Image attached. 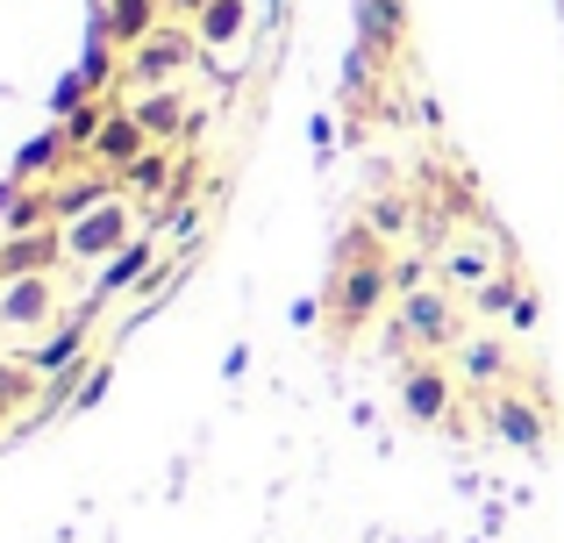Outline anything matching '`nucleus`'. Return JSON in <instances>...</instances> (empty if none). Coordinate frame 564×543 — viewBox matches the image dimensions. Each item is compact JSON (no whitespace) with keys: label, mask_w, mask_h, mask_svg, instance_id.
<instances>
[{"label":"nucleus","mask_w":564,"mask_h":543,"mask_svg":"<svg viewBox=\"0 0 564 543\" xmlns=\"http://www.w3.org/2000/svg\"><path fill=\"white\" fill-rule=\"evenodd\" d=\"M43 387V372L29 358H0V415H14V408H29Z\"/></svg>","instance_id":"nucleus-14"},{"label":"nucleus","mask_w":564,"mask_h":543,"mask_svg":"<svg viewBox=\"0 0 564 543\" xmlns=\"http://www.w3.org/2000/svg\"><path fill=\"white\" fill-rule=\"evenodd\" d=\"M451 372L443 365H408L400 372V408H408V422H443L451 415Z\"/></svg>","instance_id":"nucleus-8"},{"label":"nucleus","mask_w":564,"mask_h":543,"mask_svg":"<svg viewBox=\"0 0 564 543\" xmlns=\"http://www.w3.org/2000/svg\"><path fill=\"white\" fill-rule=\"evenodd\" d=\"M137 243V208H129L122 194H108L100 208H86L79 222H65V258L72 265H108L115 251H129Z\"/></svg>","instance_id":"nucleus-1"},{"label":"nucleus","mask_w":564,"mask_h":543,"mask_svg":"<svg viewBox=\"0 0 564 543\" xmlns=\"http://www.w3.org/2000/svg\"><path fill=\"white\" fill-rule=\"evenodd\" d=\"M243 29H250V0H207V8L193 14L200 51H229V43H243Z\"/></svg>","instance_id":"nucleus-10"},{"label":"nucleus","mask_w":564,"mask_h":543,"mask_svg":"<svg viewBox=\"0 0 564 543\" xmlns=\"http://www.w3.org/2000/svg\"><path fill=\"white\" fill-rule=\"evenodd\" d=\"M400 329H408L414 344H443V336H451V301H443V293H422V286H414V293H408V307H400Z\"/></svg>","instance_id":"nucleus-11"},{"label":"nucleus","mask_w":564,"mask_h":543,"mask_svg":"<svg viewBox=\"0 0 564 543\" xmlns=\"http://www.w3.org/2000/svg\"><path fill=\"white\" fill-rule=\"evenodd\" d=\"M122 186H129V194H172L180 180H172V158H165V143H151V151H143L137 165L122 172Z\"/></svg>","instance_id":"nucleus-15"},{"label":"nucleus","mask_w":564,"mask_h":543,"mask_svg":"<svg viewBox=\"0 0 564 543\" xmlns=\"http://www.w3.org/2000/svg\"><path fill=\"white\" fill-rule=\"evenodd\" d=\"M143 272H151V243H129V251H115L108 258V265H100V293H129V286H137V279Z\"/></svg>","instance_id":"nucleus-16"},{"label":"nucleus","mask_w":564,"mask_h":543,"mask_svg":"<svg viewBox=\"0 0 564 543\" xmlns=\"http://www.w3.org/2000/svg\"><path fill=\"white\" fill-rule=\"evenodd\" d=\"M57 315V272H36V279H0V329H43Z\"/></svg>","instance_id":"nucleus-4"},{"label":"nucleus","mask_w":564,"mask_h":543,"mask_svg":"<svg viewBox=\"0 0 564 543\" xmlns=\"http://www.w3.org/2000/svg\"><path fill=\"white\" fill-rule=\"evenodd\" d=\"M158 29H165V0H108V8H100V36L122 57L137 51V43H151Z\"/></svg>","instance_id":"nucleus-7"},{"label":"nucleus","mask_w":564,"mask_h":543,"mask_svg":"<svg viewBox=\"0 0 564 543\" xmlns=\"http://www.w3.org/2000/svg\"><path fill=\"white\" fill-rule=\"evenodd\" d=\"M0 422H8V415H0Z\"/></svg>","instance_id":"nucleus-25"},{"label":"nucleus","mask_w":564,"mask_h":543,"mask_svg":"<svg viewBox=\"0 0 564 543\" xmlns=\"http://www.w3.org/2000/svg\"><path fill=\"white\" fill-rule=\"evenodd\" d=\"M165 8H172V14H186V22H193V14H200L207 0H165Z\"/></svg>","instance_id":"nucleus-24"},{"label":"nucleus","mask_w":564,"mask_h":543,"mask_svg":"<svg viewBox=\"0 0 564 543\" xmlns=\"http://www.w3.org/2000/svg\"><path fill=\"white\" fill-rule=\"evenodd\" d=\"M100 393H108V365H100V372H94V379H86V387H79V408H94Z\"/></svg>","instance_id":"nucleus-23"},{"label":"nucleus","mask_w":564,"mask_h":543,"mask_svg":"<svg viewBox=\"0 0 564 543\" xmlns=\"http://www.w3.org/2000/svg\"><path fill=\"white\" fill-rule=\"evenodd\" d=\"M393 293V272H386V258H344L336 265V286H329V315L344 336H358L365 322L379 315V301Z\"/></svg>","instance_id":"nucleus-2"},{"label":"nucleus","mask_w":564,"mask_h":543,"mask_svg":"<svg viewBox=\"0 0 564 543\" xmlns=\"http://www.w3.org/2000/svg\"><path fill=\"white\" fill-rule=\"evenodd\" d=\"M494 430L508 436L514 450H543V436H551V430H543V415L529 401H514V393H500V401H494Z\"/></svg>","instance_id":"nucleus-12"},{"label":"nucleus","mask_w":564,"mask_h":543,"mask_svg":"<svg viewBox=\"0 0 564 543\" xmlns=\"http://www.w3.org/2000/svg\"><path fill=\"white\" fill-rule=\"evenodd\" d=\"M65 258V229H22V237L0 243V279H36V272H57Z\"/></svg>","instance_id":"nucleus-6"},{"label":"nucleus","mask_w":564,"mask_h":543,"mask_svg":"<svg viewBox=\"0 0 564 543\" xmlns=\"http://www.w3.org/2000/svg\"><path fill=\"white\" fill-rule=\"evenodd\" d=\"M451 279H457V286H465V279H486V258L479 251H457L451 258Z\"/></svg>","instance_id":"nucleus-22"},{"label":"nucleus","mask_w":564,"mask_h":543,"mask_svg":"<svg viewBox=\"0 0 564 543\" xmlns=\"http://www.w3.org/2000/svg\"><path fill=\"white\" fill-rule=\"evenodd\" d=\"M129 108H137V122H143V129H151V143H180V129H193V100H186V86H151V94H137Z\"/></svg>","instance_id":"nucleus-9"},{"label":"nucleus","mask_w":564,"mask_h":543,"mask_svg":"<svg viewBox=\"0 0 564 543\" xmlns=\"http://www.w3.org/2000/svg\"><path fill=\"white\" fill-rule=\"evenodd\" d=\"M200 57V36H193V22H165L151 43H137V51L122 57V72H129V86L137 94H151V86H180V72Z\"/></svg>","instance_id":"nucleus-3"},{"label":"nucleus","mask_w":564,"mask_h":543,"mask_svg":"<svg viewBox=\"0 0 564 543\" xmlns=\"http://www.w3.org/2000/svg\"><path fill=\"white\" fill-rule=\"evenodd\" d=\"M400 36H408V8L400 0H365V43L372 51H400Z\"/></svg>","instance_id":"nucleus-13"},{"label":"nucleus","mask_w":564,"mask_h":543,"mask_svg":"<svg viewBox=\"0 0 564 543\" xmlns=\"http://www.w3.org/2000/svg\"><path fill=\"white\" fill-rule=\"evenodd\" d=\"M365 222H372L379 237H408L414 208H408V200H400V194H379V200H372V215H365Z\"/></svg>","instance_id":"nucleus-18"},{"label":"nucleus","mask_w":564,"mask_h":543,"mask_svg":"<svg viewBox=\"0 0 564 543\" xmlns=\"http://www.w3.org/2000/svg\"><path fill=\"white\" fill-rule=\"evenodd\" d=\"M108 100H86V108H72L65 115V129H57V137H65V151H94V137H100V122H108Z\"/></svg>","instance_id":"nucleus-17"},{"label":"nucleus","mask_w":564,"mask_h":543,"mask_svg":"<svg viewBox=\"0 0 564 543\" xmlns=\"http://www.w3.org/2000/svg\"><path fill=\"white\" fill-rule=\"evenodd\" d=\"M500 372H508V350L500 344H471L465 350V379H500Z\"/></svg>","instance_id":"nucleus-20"},{"label":"nucleus","mask_w":564,"mask_h":543,"mask_svg":"<svg viewBox=\"0 0 564 543\" xmlns=\"http://www.w3.org/2000/svg\"><path fill=\"white\" fill-rule=\"evenodd\" d=\"M57 151H65V137H43V143H29V158H22V172H43V165H51V158Z\"/></svg>","instance_id":"nucleus-21"},{"label":"nucleus","mask_w":564,"mask_h":543,"mask_svg":"<svg viewBox=\"0 0 564 543\" xmlns=\"http://www.w3.org/2000/svg\"><path fill=\"white\" fill-rule=\"evenodd\" d=\"M529 293H514V279H486L479 286V315H514Z\"/></svg>","instance_id":"nucleus-19"},{"label":"nucleus","mask_w":564,"mask_h":543,"mask_svg":"<svg viewBox=\"0 0 564 543\" xmlns=\"http://www.w3.org/2000/svg\"><path fill=\"white\" fill-rule=\"evenodd\" d=\"M143 151H151V129L137 122V108H115L108 122H100V137H94V151H86V158H94L100 172H129Z\"/></svg>","instance_id":"nucleus-5"}]
</instances>
